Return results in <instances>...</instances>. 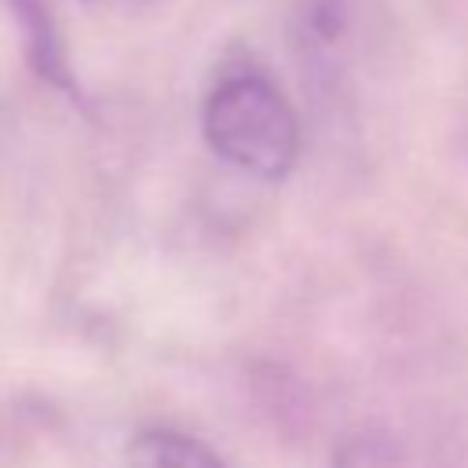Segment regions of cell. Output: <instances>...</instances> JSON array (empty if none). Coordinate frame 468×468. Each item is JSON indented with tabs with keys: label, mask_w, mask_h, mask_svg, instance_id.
Instances as JSON below:
<instances>
[{
	"label": "cell",
	"mask_w": 468,
	"mask_h": 468,
	"mask_svg": "<svg viewBox=\"0 0 468 468\" xmlns=\"http://www.w3.org/2000/svg\"><path fill=\"white\" fill-rule=\"evenodd\" d=\"M333 468H402L391 442L380 435H355L333 457Z\"/></svg>",
	"instance_id": "obj_4"
},
{
	"label": "cell",
	"mask_w": 468,
	"mask_h": 468,
	"mask_svg": "<svg viewBox=\"0 0 468 468\" xmlns=\"http://www.w3.org/2000/svg\"><path fill=\"white\" fill-rule=\"evenodd\" d=\"M11 18L18 22L22 29V40H26V51H29V62L37 66L40 77H48L51 84L58 88H69V77H66V58H62V40L51 26V15L40 0H4Z\"/></svg>",
	"instance_id": "obj_3"
},
{
	"label": "cell",
	"mask_w": 468,
	"mask_h": 468,
	"mask_svg": "<svg viewBox=\"0 0 468 468\" xmlns=\"http://www.w3.org/2000/svg\"><path fill=\"white\" fill-rule=\"evenodd\" d=\"M91 7H102V11H117V15H139V11H150L165 0H88Z\"/></svg>",
	"instance_id": "obj_5"
},
{
	"label": "cell",
	"mask_w": 468,
	"mask_h": 468,
	"mask_svg": "<svg viewBox=\"0 0 468 468\" xmlns=\"http://www.w3.org/2000/svg\"><path fill=\"white\" fill-rule=\"evenodd\" d=\"M128 468H227L216 450L176 428H146L128 446Z\"/></svg>",
	"instance_id": "obj_2"
},
{
	"label": "cell",
	"mask_w": 468,
	"mask_h": 468,
	"mask_svg": "<svg viewBox=\"0 0 468 468\" xmlns=\"http://www.w3.org/2000/svg\"><path fill=\"white\" fill-rule=\"evenodd\" d=\"M216 157L252 179H285L300 157V121L285 91L252 69L223 77L201 110Z\"/></svg>",
	"instance_id": "obj_1"
}]
</instances>
